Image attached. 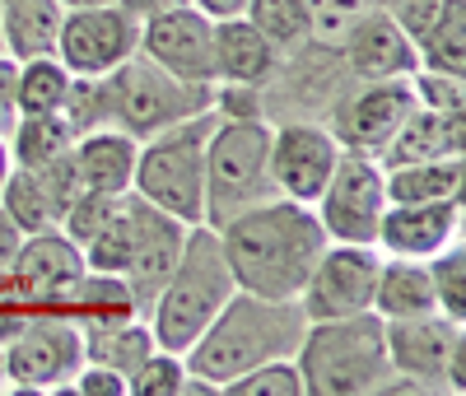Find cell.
Returning <instances> with one entry per match:
<instances>
[{
	"label": "cell",
	"instance_id": "6da1fadb",
	"mask_svg": "<svg viewBox=\"0 0 466 396\" xmlns=\"http://www.w3.org/2000/svg\"><path fill=\"white\" fill-rule=\"evenodd\" d=\"M219 238L238 289L261 299H299L308 270L331 243L318 210L289 201V196H270V201L233 215L219 228Z\"/></svg>",
	"mask_w": 466,
	"mask_h": 396
},
{
	"label": "cell",
	"instance_id": "7a4b0ae2",
	"mask_svg": "<svg viewBox=\"0 0 466 396\" xmlns=\"http://www.w3.org/2000/svg\"><path fill=\"white\" fill-rule=\"evenodd\" d=\"M303 331H308V317L299 299H261L248 289H233L228 303L215 312V322L197 336V345L182 360L187 373H201L224 396V387L243 378L248 369L266 360H294Z\"/></svg>",
	"mask_w": 466,
	"mask_h": 396
},
{
	"label": "cell",
	"instance_id": "3957f363",
	"mask_svg": "<svg viewBox=\"0 0 466 396\" xmlns=\"http://www.w3.org/2000/svg\"><path fill=\"white\" fill-rule=\"evenodd\" d=\"M233 289H238V280H233V266L224 257L219 228L191 224L187 243H182V257L168 270L159 299H154V308L145 317L154 340H159V350L187 354L191 345H197V336L215 322V312L228 303Z\"/></svg>",
	"mask_w": 466,
	"mask_h": 396
},
{
	"label": "cell",
	"instance_id": "277c9868",
	"mask_svg": "<svg viewBox=\"0 0 466 396\" xmlns=\"http://www.w3.org/2000/svg\"><path fill=\"white\" fill-rule=\"evenodd\" d=\"M294 364L303 373V396H378L382 382L392 378L382 317L369 308L308 322Z\"/></svg>",
	"mask_w": 466,
	"mask_h": 396
},
{
	"label": "cell",
	"instance_id": "5b68a950",
	"mask_svg": "<svg viewBox=\"0 0 466 396\" xmlns=\"http://www.w3.org/2000/svg\"><path fill=\"white\" fill-rule=\"evenodd\" d=\"M219 122V112L206 107L187 122L140 140L131 191L149 206L177 215L182 224H206V140Z\"/></svg>",
	"mask_w": 466,
	"mask_h": 396
},
{
	"label": "cell",
	"instance_id": "8992f818",
	"mask_svg": "<svg viewBox=\"0 0 466 396\" xmlns=\"http://www.w3.org/2000/svg\"><path fill=\"white\" fill-rule=\"evenodd\" d=\"M270 122L266 117H219L206 140V224L224 228L233 215H243L270 201Z\"/></svg>",
	"mask_w": 466,
	"mask_h": 396
},
{
	"label": "cell",
	"instance_id": "52a82bcc",
	"mask_svg": "<svg viewBox=\"0 0 466 396\" xmlns=\"http://www.w3.org/2000/svg\"><path fill=\"white\" fill-rule=\"evenodd\" d=\"M103 79H107V127L127 131L131 140H149L215 103V85L177 79L173 70H164L159 61L140 52L116 70H107Z\"/></svg>",
	"mask_w": 466,
	"mask_h": 396
},
{
	"label": "cell",
	"instance_id": "ba28073f",
	"mask_svg": "<svg viewBox=\"0 0 466 396\" xmlns=\"http://www.w3.org/2000/svg\"><path fill=\"white\" fill-rule=\"evenodd\" d=\"M355 89V75H350L345 56L336 43H322V37H308L303 47L285 52L276 75L257 89L261 98V117L270 127L280 122H322L336 112V103Z\"/></svg>",
	"mask_w": 466,
	"mask_h": 396
},
{
	"label": "cell",
	"instance_id": "9c48e42d",
	"mask_svg": "<svg viewBox=\"0 0 466 396\" xmlns=\"http://www.w3.org/2000/svg\"><path fill=\"white\" fill-rule=\"evenodd\" d=\"M392 373L420 382L430 396H461L466 391V322L443 312H420L382 322Z\"/></svg>",
	"mask_w": 466,
	"mask_h": 396
},
{
	"label": "cell",
	"instance_id": "30bf717a",
	"mask_svg": "<svg viewBox=\"0 0 466 396\" xmlns=\"http://www.w3.org/2000/svg\"><path fill=\"white\" fill-rule=\"evenodd\" d=\"M0 360H5V391L56 396V387H66L85 364V331L61 312H37L10 345H0Z\"/></svg>",
	"mask_w": 466,
	"mask_h": 396
},
{
	"label": "cell",
	"instance_id": "8fae6325",
	"mask_svg": "<svg viewBox=\"0 0 466 396\" xmlns=\"http://www.w3.org/2000/svg\"><path fill=\"white\" fill-rule=\"evenodd\" d=\"M322 228L331 243H373L378 238V219L387 210V182H382V164L373 154L360 149H340L336 168L322 187V196L313 201Z\"/></svg>",
	"mask_w": 466,
	"mask_h": 396
},
{
	"label": "cell",
	"instance_id": "7c38bea8",
	"mask_svg": "<svg viewBox=\"0 0 466 396\" xmlns=\"http://www.w3.org/2000/svg\"><path fill=\"white\" fill-rule=\"evenodd\" d=\"M52 52L70 75H107L140 52V19L122 0L89 5V10H66Z\"/></svg>",
	"mask_w": 466,
	"mask_h": 396
},
{
	"label": "cell",
	"instance_id": "4fadbf2b",
	"mask_svg": "<svg viewBox=\"0 0 466 396\" xmlns=\"http://www.w3.org/2000/svg\"><path fill=\"white\" fill-rule=\"evenodd\" d=\"M382 252L373 243H327L318 266L308 270L299 289V308L308 322H327V317H350L373 308Z\"/></svg>",
	"mask_w": 466,
	"mask_h": 396
},
{
	"label": "cell",
	"instance_id": "5bb4252c",
	"mask_svg": "<svg viewBox=\"0 0 466 396\" xmlns=\"http://www.w3.org/2000/svg\"><path fill=\"white\" fill-rule=\"evenodd\" d=\"M410 107H415L410 79H355V89L327 117V131L336 136L340 149H360V154L378 158L382 145L406 122Z\"/></svg>",
	"mask_w": 466,
	"mask_h": 396
},
{
	"label": "cell",
	"instance_id": "9a60e30c",
	"mask_svg": "<svg viewBox=\"0 0 466 396\" xmlns=\"http://www.w3.org/2000/svg\"><path fill=\"white\" fill-rule=\"evenodd\" d=\"M187 228L177 215L149 206L145 196L131 191V248H127V266H122V280L127 289L136 294V308L140 317H149L154 299H159L168 270L177 266L182 257V243H187Z\"/></svg>",
	"mask_w": 466,
	"mask_h": 396
},
{
	"label": "cell",
	"instance_id": "2e32d148",
	"mask_svg": "<svg viewBox=\"0 0 466 396\" xmlns=\"http://www.w3.org/2000/svg\"><path fill=\"white\" fill-rule=\"evenodd\" d=\"M140 56L159 61L177 79L215 85V19H206L191 0H177L140 24Z\"/></svg>",
	"mask_w": 466,
	"mask_h": 396
},
{
	"label": "cell",
	"instance_id": "e0dca14e",
	"mask_svg": "<svg viewBox=\"0 0 466 396\" xmlns=\"http://www.w3.org/2000/svg\"><path fill=\"white\" fill-rule=\"evenodd\" d=\"M336 158H340V145L322 122L270 127V178H276V191L289 196V201L313 206L336 168Z\"/></svg>",
	"mask_w": 466,
	"mask_h": 396
},
{
	"label": "cell",
	"instance_id": "ac0fdd59",
	"mask_svg": "<svg viewBox=\"0 0 466 396\" xmlns=\"http://www.w3.org/2000/svg\"><path fill=\"white\" fill-rule=\"evenodd\" d=\"M461 201L466 196H448V201H406V206L387 201L373 248L382 257L430 261L434 252H443L448 243L461 238Z\"/></svg>",
	"mask_w": 466,
	"mask_h": 396
},
{
	"label": "cell",
	"instance_id": "d6986e66",
	"mask_svg": "<svg viewBox=\"0 0 466 396\" xmlns=\"http://www.w3.org/2000/svg\"><path fill=\"white\" fill-rule=\"evenodd\" d=\"M336 47H340V56H345L355 79H410L420 70L415 43L397 28V19L382 5L369 10L360 24H350Z\"/></svg>",
	"mask_w": 466,
	"mask_h": 396
},
{
	"label": "cell",
	"instance_id": "ffe728a7",
	"mask_svg": "<svg viewBox=\"0 0 466 396\" xmlns=\"http://www.w3.org/2000/svg\"><path fill=\"white\" fill-rule=\"evenodd\" d=\"M85 270H89L85 248L75 243V238H66L56 224L43 228V233H28L24 248H19V257H15V266H10V275L37 299V308H43V312H52L56 294H61L66 285L80 280Z\"/></svg>",
	"mask_w": 466,
	"mask_h": 396
},
{
	"label": "cell",
	"instance_id": "44dd1931",
	"mask_svg": "<svg viewBox=\"0 0 466 396\" xmlns=\"http://www.w3.org/2000/svg\"><path fill=\"white\" fill-rule=\"evenodd\" d=\"M280 56L285 52L270 43L252 19H243V15L215 19V85H252V89H261L266 79L276 75Z\"/></svg>",
	"mask_w": 466,
	"mask_h": 396
},
{
	"label": "cell",
	"instance_id": "7402d4cb",
	"mask_svg": "<svg viewBox=\"0 0 466 396\" xmlns=\"http://www.w3.org/2000/svg\"><path fill=\"white\" fill-rule=\"evenodd\" d=\"M466 149V117H443L430 107H410L397 136L382 145L378 164L382 168H401V164H430V158H452Z\"/></svg>",
	"mask_w": 466,
	"mask_h": 396
},
{
	"label": "cell",
	"instance_id": "603a6c76",
	"mask_svg": "<svg viewBox=\"0 0 466 396\" xmlns=\"http://www.w3.org/2000/svg\"><path fill=\"white\" fill-rule=\"evenodd\" d=\"M52 312L70 317L80 331H103V327H116V322L140 317L136 294L127 289V280H122V275H107V270H85L80 280L56 294Z\"/></svg>",
	"mask_w": 466,
	"mask_h": 396
},
{
	"label": "cell",
	"instance_id": "cb8c5ba5",
	"mask_svg": "<svg viewBox=\"0 0 466 396\" xmlns=\"http://www.w3.org/2000/svg\"><path fill=\"white\" fill-rule=\"evenodd\" d=\"M136 149H140V140H131L116 127H98V131L75 136L70 154H75V173H80L85 191H107V196L131 191Z\"/></svg>",
	"mask_w": 466,
	"mask_h": 396
},
{
	"label": "cell",
	"instance_id": "d4e9b609",
	"mask_svg": "<svg viewBox=\"0 0 466 396\" xmlns=\"http://www.w3.org/2000/svg\"><path fill=\"white\" fill-rule=\"evenodd\" d=\"M373 312L382 317V322L439 312L434 308V285H430V266L415 261V257H382L378 285H373Z\"/></svg>",
	"mask_w": 466,
	"mask_h": 396
},
{
	"label": "cell",
	"instance_id": "484cf974",
	"mask_svg": "<svg viewBox=\"0 0 466 396\" xmlns=\"http://www.w3.org/2000/svg\"><path fill=\"white\" fill-rule=\"evenodd\" d=\"M61 0H0V43L10 61H28L56 47Z\"/></svg>",
	"mask_w": 466,
	"mask_h": 396
},
{
	"label": "cell",
	"instance_id": "4316f807",
	"mask_svg": "<svg viewBox=\"0 0 466 396\" xmlns=\"http://www.w3.org/2000/svg\"><path fill=\"white\" fill-rule=\"evenodd\" d=\"M387 182V201L406 206V201H448V196H466V154L452 158H430V164H401V168H382Z\"/></svg>",
	"mask_w": 466,
	"mask_h": 396
},
{
	"label": "cell",
	"instance_id": "83f0119b",
	"mask_svg": "<svg viewBox=\"0 0 466 396\" xmlns=\"http://www.w3.org/2000/svg\"><path fill=\"white\" fill-rule=\"evenodd\" d=\"M159 350L145 317H131V322H116L103 331H85V364H103L112 373H122L127 382L140 373V364Z\"/></svg>",
	"mask_w": 466,
	"mask_h": 396
},
{
	"label": "cell",
	"instance_id": "f1b7e54d",
	"mask_svg": "<svg viewBox=\"0 0 466 396\" xmlns=\"http://www.w3.org/2000/svg\"><path fill=\"white\" fill-rule=\"evenodd\" d=\"M5 145H10V158L19 168H37V164H47V158L66 154L75 145V131L61 112H15Z\"/></svg>",
	"mask_w": 466,
	"mask_h": 396
},
{
	"label": "cell",
	"instance_id": "f546056e",
	"mask_svg": "<svg viewBox=\"0 0 466 396\" xmlns=\"http://www.w3.org/2000/svg\"><path fill=\"white\" fill-rule=\"evenodd\" d=\"M66 89L70 70L56 61V52L15 61V112H61Z\"/></svg>",
	"mask_w": 466,
	"mask_h": 396
},
{
	"label": "cell",
	"instance_id": "4dcf8cb0",
	"mask_svg": "<svg viewBox=\"0 0 466 396\" xmlns=\"http://www.w3.org/2000/svg\"><path fill=\"white\" fill-rule=\"evenodd\" d=\"M424 70L466 75V0H448L443 15L430 24V33L415 43Z\"/></svg>",
	"mask_w": 466,
	"mask_h": 396
},
{
	"label": "cell",
	"instance_id": "1f68e13d",
	"mask_svg": "<svg viewBox=\"0 0 466 396\" xmlns=\"http://www.w3.org/2000/svg\"><path fill=\"white\" fill-rule=\"evenodd\" d=\"M0 210H5V215L24 228V238H28V233H43V228L56 224L43 182L33 178V168H19V164L5 173V182H0Z\"/></svg>",
	"mask_w": 466,
	"mask_h": 396
},
{
	"label": "cell",
	"instance_id": "d6a6232c",
	"mask_svg": "<svg viewBox=\"0 0 466 396\" xmlns=\"http://www.w3.org/2000/svg\"><path fill=\"white\" fill-rule=\"evenodd\" d=\"M243 19H252L280 52H294L313 37V24H308V5L303 0H248Z\"/></svg>",
	"mask_w": 466,
	"mask_h": 396
},
{
	"label": "cell",
	"instance_id": "836d02e7",
	"mask_svg": "<svg viewBox=\"0 0 466 396\" xmlns=\"http://www.w3.org/2000/svg\"><path fill=\"white\" fill-rule=\"evenodd\" d=\"M430 285H434V308L452 322H466V248L461 238L448 243L443 252H434L430 261Z\"/></svg>",
	"mask_w": 466,
	"mask_h": 396
},
{
	"label": "cell",
	"instance_id": "e575fe53",
	"mask_svg": "<svg viewBox=\"0 0 466 396\" xmlns=\"http://www.w3.org/2000/svg\"><path fill=\"white\" fill-rule=\"evenodd\" d=\"M224 396H303V373L294 360H266L243 378H233Z\"/></svg>",
	"mask_w": 466,
	"mask_h": 396
},
{
	"label": "cell",
	"instance_id": "d590c367",
	"mask_svg": "<svg viewBox=\"0 0 466 396\" xmlns=\"http://www.w3.org/2000/svg\"><path fill=\"white\" fill-rule=\"evenodd\" d=\"M410 94L420 107L443 112V117H466V75H443V70H415Z\"/></svg>",
	"mask_w": 466,
	"mask_h": 396
},
{
	"label": "cell",
	"instance_id": "8d00e7d4",
	"mask_svg": "<svg viewBox=\"0 0 466 396\" xmlns=\"http://www.w3.org/2000/svg\"><path fill=\"white\" fill-rule=\"evenodd\" d=\"M182 378H187V360L173 350H154L140 364V373L127 382V396H182Z\"/></svg>",
	"mask_w": 466,
	"mask_h": 396
},
{
	"label": "cell",
	"instance_id": "74e56055",
	"mask_svg": "<svg viewBox=\"0 0 466 396\" xmlns=\"http://www.w3.org/2000/svg\"><path fill=\"white\" fill-rule=\"evenodd\" d=\"M308 5V24H313V37L322 43H340L350 24H360L369 10H378L382 0H303Z\"/></svg>",
	"mask_w": 466,
	"mask_h": 396
},
{
	"label": "cell",
	"instance_id": "f35d334b",
	"mask_svg": "<svg viewBox=\"0 0 466 396\" xmlns=\"http://www.w3.org/2000/svg\"><path fill=\"white\" fill-rule=\"evenodd\" d=\"M33 178L43 182V191H47V206H52V215H56V224H61V215L80 201L85 196V182H80V173H75V154L66 149V154H56V158H47V164H37L33 168Z\"/></svg>",
	"mask_w": 466,
	"mask_h": 396
},
{
	"label": "cell",
	"instance_id": "ab89813d",
	"mask_svg": "<svg viewBox=\"0 0 466 396\" xmlns=\"http://www.w3.org/2000/svg\"><path fill=\"white\" fill-rule=\"evenodd\" d=\"M112 206H116V196H107V191H85L80 201H75V206L61 215V224H56V228H61L66 238H75V243L85 248L89 238L103 228V219L112 215Z\"/></svg>",
	"mask_w": 466,
	"mask_h": 396
},
{
	"label": "cell",
	"instance_id": "60d3db41",
	"mask_svg": "<svg viewBox=\"0 0 466 396\" xmlns=\"http://www.w3.org/2000/svg\"><path fill=\"white\" fill-rule=\"evenodd\" d=\"M37 312H43V308H37V299L15 280V275L10 270L0 275V345H10Z\"/></svg>",
	"mask_w": 466,
	"mask_h": 396
},
{
	"label": "cell",
	"instance_id": "b9f144b4",
	"mask_svg": "<svg viewBox=\"0 0 466 396\" xmlns=\"http://www.w3.org/2000/svg\"><path fill=\"white\" fill-rule=\"evenodd\" d=\"M448 0H382V10L397 19V28L410 37V43H420L424 33H430V24L443 15Z\"/></svg>",
	"mask_w": 466,
	"mask_h": 396
},
{
	"label": "cell",
	"instance_id": "7bdbcfd3",
	"mask_svg": "<svg viewBox=\"0 0 466 396\" xmlns=\"http://www.w3.org/2000/svg\"><path fill=\"white\" fill-rule=\"evenodd\" d=\"M56 396H127V378L103 364H80L66 387H56Z\"/></svg>",
	"mask_w": 466,
	"mask_h": 396
},
{
	"label": "cell",
	"instance_id": "ee69618b",
	"mask_svg": "<svg viewBox=\"0 0 466 396\" xmlns=\"http://www.w3.org/2000/svg\"><path fill=\"white\" fill-rule=\"evenodd\" d=\"M15 122V61L0 52V136Z\"/></svg>",
	"mask_w": 466,
	"mask_h": 396
},
{
	"label": "cell",
	"instance_id": "f6af8a7d",
	"mask_svg": "<svg viewBox=\"0 0 466 396\" xmlns=\"http://www.w3.org/2000/svg\"><path fill=\"white\" fill-rule=\"evenodd\" d=\"M19 248H24V228H19L5 210H0V275H5V270L15 266Z\"/></svg>",
	"mask_w": 466,
	"mask_h": 396
},
{
	"label": "cell",
	"instance_id": "bcb514c9",
	"mask_svg": "<svg viewBox=\"0 0 466 396\" xmlns=\"http://www.w3.org/2000/svg\"><path fill=\"white\" fill-rule=\"evenodd\" d=\"M206 19H233V15H243L248 10V0H191Z\"/></svg>",
	"mask_w": 466,
	"mask_h": 396
},
{
	"label": "cell",
	"instance_id": "7dc6e473",
	"mask_svg": "<svg viewBox=\"0 0 466 396\" xmlns=\"http://www.w3.org/2000/svg\"><path fill=\"white\" fill-rule=\"evenodd\" d=\"M15 168V158H10V145H5V136H0V182H5V173Z\"/></svg>",
	"mask_w": 466,
	"mask_h": 396
},
{
	"label": "cell",
	"instance_id": "c3c4849f",
	"mask_svg": "<svg viewBox=\"0 0 466 396\" xmlns=\"http://www.w3.org/2000/svg\"><path fill=\"white\" fill-rule=\"evenodd\" d=\"M89 5H112V0H61V10H89Z\"/></svg>",
	"mask_w": 466,
	"mask_h": 396
},
{
	"label": "cell",
	"instance_id": "681fc988",
	"mask_svg": "<svg viewBox=\"0 0 466 396\" xmlns=\"http://www.w3.org/2000/svg\"><path fill=\"white\" fill-rule=\"evenodd\" d=\"M0 391H5V360H0Z\"/></svg>",
	"mask_w": 466,
	"mask_h": 396
},
{
	"label": "cell",
	"instance_id": "f907efd6",
	"mask_svg": "<svg viewBox=\"0 0 466 396\" xmlns=\"http://www.w3.org/2000/svg\"><path fill=\"white\" fill-rule=\"evenodd\" d=\"M0 52H5V43H0Z\"/></svg>",
	"mask_w": 466,
	"mask_h": 396
}]
</instances>
